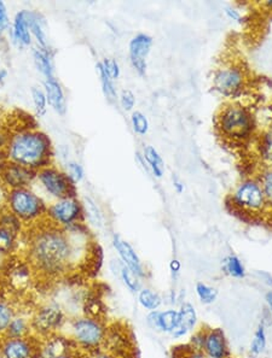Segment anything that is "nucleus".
Wrapping results in <instances>:
<instances>
[{"label": "nucleus", "instance_id": "7c9ffc66", "mask_svg": "<svg viewBox=\"0 0 272 358\" xmlns=\"http://www.w3.org/2000/svg\"><path fill=\"white\" fill-rule=\"evenodd\" d=\"M16 313L18 311L13 306V303L9 299L0 296V338L4 336L5 331Z\"/></svg>", "mask_w": 272, "mask_h": 358}, {"label": "nucleus", "instance_id": "c756f323", "mask_svg": "<svg viewBox=\"0 0 272 358\" xmlns=\"http://www.w3.org/2000/svg\"><path fill=\"white\" fill-rule=\"evenodd\" d=\"M96 69L97 73H98V76H100V80H101L103 94L106 96L107 101H109V103H114V101H116V98H118L114 81L110 79L109 75L107 74L106 70L103 69L101 62L97 64Z\"/></svg>", "mask_w": 272, "mask_h": 358}, {"label": "nucleus", "instance_id": "cd10ccee", "mask_svg": "<svg viewBox=\"0 0 272 358\" xmlns=\"http://www.w3.org/2000/svg\"><path fill=\"white\" fill-rule=\"evenodd\" d=\"M266 348H268L266 324L261 321L255 328L254 334L250 341V355L252 357H259L266 351Z\"/></svg>", "mask_w": 272, "mask_h": 358}, {"label": "nucleus", "instance_id": "de8ad7c7", "mask_svg": "<svg viewBox=\"0 0 272 358\" xmlns=\"http://www.w3.org/2000/svg\"><path fill=\"white\" fill-rule=\"evenodd\" d=\"M225 13H226V16H228L229 18H231L233 21L241 22V15H240V13H238V11H236V10L233 9V8H226V9H225Z\"/></svg>", "mask_w": 272, "mask_h": 358}, {"label": "nucleus", "instance_id": "423d86ee", "mask_svg": "<svg viewBox=\"0 0 272 358\" xmlns=\"http://www.w3.org/2000/svg\"><path fill=\"white\" fill-rule=\"evenodd\" d=\"M67 315L57 303H46L39 306L31 316L33 336L39 339L57 334L66 326Z\"/></svg>", "mask_w": 272, "mask_h": 358}, {"label": "nucleus", "instance_id": "dca6fc26", "mask_svg": "<svg viewBox=\"0 0 272 358\" xmlns=\"http://www.w3.org/2000/svg\"><path fill=\"white\" fill-rule=\"evenodd\" d=\"M113 246H114L118 259L123 262V266H128L130 271H133L140 279L147 278V269L141 261V258L133 249L128 241H125L123 236L114 234L113 236Z\"/></svg>", "mask_w": 272, "mask_h": 358}, {"label": "nucleus", "instance_id": "f257e3e1", "mask_svg": "<svg viewBox=\"0 0 272 358\" xmlns=\"http://www.w3.org/2000/svg\"><path fill=\"white\" fill-rule=\"evenodd\" d=\"M32 231L27 243V262L43 279L64 278L88 256V231L83 223L63 229L46 221Z\"/></svg>", "mask_w": 272, "mask_h": 358}, {"label": "nucleus", "instance_id": "9d476101", "mask_svg": "<svg viewBox=\"0 0 272 358\" xmlns=\"http://www.w3.org/2000/svg\"><path fill=\"white\" fill-rule=\"evenodd\" d=\"M231 206L236 209L237 213L245 214L248 217H252V215L260 214L266 206L265 196L260 185L252 180L240 185L233 194Z\"/></svg>", "mask_w": 272, "mask_h": 358}, {"label": "nucleus", "instance_id": "f704fd0d", "mask_svg": "<svg viewBox=\"0 0 272 358\" xmlns=\"http://www.w3.org/2000/svg\"><path fill=\"white\" fill-rule=\"evenodd\" d=\"M144 159L149 164L150 169L153 171L156 178H161L163 175V161L158 151L153 146H147L144 149Z\"/></svg>", "mask_w": 272, "mask_h": 358}, {"label": "nucleus", "instance_id": "a18cd8bd", "mask_svg": "<svg viewBox=\"0 0 272 358\" xmlns=\"http://www.w3.org/2000/svg\"><path fill=\"white\" fill-rule=\"evenodd\" d=\"M180 271H182V263H180L177 258L171 259V262H170V271H171L173 280L178 278V275L180 274Z\"/></svg>", "mask_w": 272, "mask_h": 358}, {"label": "nucleus", "instance_id": "2eb2a0df", "mask_svg": "<svg viewBox=\"0 0 272 358\" xmlns=\"http://www.w3.org/2000/svg\"><path fill=\"white\" fill-rule=\"evenodd\" d=\"M202 352L207 358H228L231 356L229 341L222 328L203 327Z\"/></svg>", "mask_w": 272, "mask_h": 358}, {"label": "nucleus", "instance_id": "4d7b16f0", "mask_svg": "<svg viewBox=\"0 0 272 358\" xmlns=\"http://www.w3.org/2000/svg\"><path fill=\"white\" fill-rule=\"evenodd\" d=\"M0 68H1V61H0Z\"/></svg>", "mask_w": 272, "mask_h": 358}, {"label": "nucleus", "instance_id": "bb28decb", "mask_svg": "<svg viewBox=\"0 0 272 358\" xmlns=\"http://www.w3.org/2000/svg\"><path fill=\"white\" fill-rule=\"evenodd\" d=\"M137 299L138 304L148 313L158 310L163 304V296L150 287H142L140 292L137 293Z\"/></svg>", "mask_w": 272, "mask_h": 358}, {"label": "nucleus", "instance_id": "20e7f679", "mask_svg": "<svg viewBox=\"0 0 272 358\" xmlns=\"http://www.w3.org/2000/svg\"><path fill=\"white\" fill-rule=\"evenodd\" d=\"M23 226H36L46 221L48 204L31 187L11 189L5 194V206Z\"/></svg>", "mask_w": 272, "mask_h": 358}, {"label": "nucleus", "instance_id": "09e8293b", "mask_svg": "<svg viewBox=\"0 0 272 358\" xmlns=\"http://www.w3.org/2000/svg\"><path fill=\"white\" fill-rule=\"evenodd\" d=\"M264 301L266 304V310H268V315L272 319V289H268V292L265 293Z\"/></svg>", "mask_w": 272, "mask_h": 358}, {"label": "nucleus", "instance_id": "6e6d98bb", "mask_svg": "<svg viewBox=\"0 0 272 358\" xmlns=\"http://www.w3.org/2000/svg\"><path fill=\"white\" fill-rule=\"evenodd\" d=\"M0 358H5L4 356H1V355H0Z\"/></svg>", "mask_w": 272, "mask_h": 358}, {"label": "nucleus", "instance_id": "5fc2aeb1", "mask_svg": "<svg viewBox=\"0 0 272 358\" xmlns=\"http://www.w3.org/2000/svg\"><path fill=\"white\" fill-rule=\"evenodd\" d=\"M228 358H240V357H236V356H233V355H231V356H229Z\"/></svg>", "mask_w": 272, "mask_h": 358}, {"label": "nucleus", "instance_id": "58836bf2", "mask_svg": "<svg viewBox=\"0 0 272 358\" xmlns=\"http://www.w3.org/2000/svg\"><path fill=\"white\" fill-rule=\"evenodd\" d=\"M66 168V174L68 175V178L72 180L73 184L76 185L80 181H83L85 171H83V166L80 163L71 161V162L67 163Z\"/></svg>", "mask_w": 272, "mask_h": 358}, {"label": "nucleus", "instance_id": "c85d7f7f", "mask_svg": "<svg viewBox=\"0 0 272 358\" xmlns=\"http://www.w3.org/2000/svg\"><path fill=\"white\" fill-rule=\"evenodd\" d=\"M222 268L226 275L233 279H245L247 275L246 266L241 261V258L237 257L235 255H229L223 259Z\"/></svg>", "mask_w": 272, "mask_h": 358}, {"label": "nucleus", "instance_id": "c9c22d12", "mask_svg": "<svg viewBox=\"0 0 272 358\" xmlns=\"http://www.w3.org/2000/svg\"><path fill=\"white\" fill-rule=\"evenodd\" d=\"M260 157L264 162L271 164L272 163V127L264 133L260 138L259 143Z\"/></svg>", "mask_w": 272, "mask_h": 358}, {"label": "nucleus", "instance_id": "37998d69", "mask_svg": "<svg viewBox=\"0 0 272 358\" xmlns=\"http://www.w3.org/2000/svg\"><path fill=\"white\" fill-rule=\"evenodd\" d=\"M120 104L125 111H131L136 104V96L130 90H123L120 94Z\"/></svg>", "mask_w": 272, "mask_h": 358}, {"label": "nucleus", "instance_id": "4c0bfd02", "mask_svg": "<svg viewBox=\"0 0 272 358\" xmlns=\"http://www.w3.org/2000/svg\"><path fill=\"white\" fill-rule=\"evenodd\" d=\"M132 127L133 131L138 136H145L149 131V122L145 115L142 114L141 111H135L131 116Z\"/></svg>", "mask_w": 272, "mask_h": 358}, {"label": "nucleus", "instance_id": "e433bc0d", "mask_svg": "<svg viewBox=\"0 0 272 358\" xmlns=\"http://www.w3.org/2000/svg\"><path fill=\"white\" fill-rule=\"evenodd\" d=\"M172 358H207L200 350H195L188 344L176 346L172 350Z\"/></svg>", "mask_w": 272, "mask_h": 358}, {"label": "nucleus", "instance_id": "13d9d810", "mask_svg": "<svg viewBox=\"0 0 272 358\" xmlns=\"http://www.w3.org/2000/svg\"><path fill=\"white\" fill-rule=\"evenodd\" d=\"M0 339H1V338H0Z\"/></svg>", "mask_w": 272, "mask_h": 358}, {"label": "nucleus", "instance_id": "864d4df0", "mask_svg": "<svg viewBox=\"0 0 272 358\" xmlns=\"http://www.w3.org/2000/svg\"><path fill=\"white\" fill-rule=\"evenodd\" d=\"M266 5L270 6V8H272V0H268V3H266Z\"/></svg>", "mask_w": 272, "mask_h": 358}, {"label": "nucleus", "instance_id": "9b49d317", "mask_svg": "<svg viewBox=\"0 0 272 358\" xmlns=\"http://www.w3.org/2000/svg\"><path fill=\"white\" fill-rule=\"evenodd\" d=\"M23 229L20 220L4 208L0 211V256L9 257L18 250V238Z\"/></svg>", "mask_w": 272, "mask_h": 358}, {"label": "nucleus", "instance_id": "ea45409f", "mask_svg": "<svg viewBox=\"0 0 272 358\" xmlns=\"http://www.w3.org/2000/svg\"><path fill=\"white\" fill-rule=\"evenodd\" d=\"M101 64L103 66V69L106 70L107 74L109 75L110 79L113 80V81L120 78L121 69H120V66H118L116 59H114V58H104L101 62Z\"/></svg>", "mask_w": 272, "mask_h": 358}, {"label": "nucleus", "instance_id": "a19ab883", "mask_svg": "<svg viewBox=\"0 0 272 358\" xmlns=\"http://www.w3.org/2000/svg\"><path fill=\"white\" fill-rule=\"evenodd\" d=\"M261 189H263L265 201L268 204H272V169L265 171L261 178Z\"/></svg>", "mask_w": 272, "mask_h": 358}, {"label": "nucleus", "instance_id": "39448f33", "mask_svg": "<svg viewBox=\"0 0 272 358\" xmlns=\"http://www.w3.org/2000/svg\"><path fill=\"white\" fill-rule=\"evenodd\" d=\"M218 127L225 136L233 140H243L252 134L254 118L245 106L231 104L222 111L218 117Z\"/></svg>", "mask_w": 272, "mask_h": 358}, {"label": "nucleus", "instance_id": "49530a36", "mask_svg": "<svg viewBox=\"0 0 272 358\" xmlns=\"http://www.w3.org/2000/svg\"><path fill=\"white\" fill-rule=\"evenodd\" d=\"M86 358H118L115 355L110 354L106 350L100 349L97 351H93L91 354H88Z\"/></svg>", "mask_w": 272, "mask_h": 358}, {"label": "nucleus", "instance_id": "79ce46f5", "mask_svg": "<svg viewBox=\"0 0 272 358\" xmlns=\"http://www.w3.org/2000/svg\"><path fill=\"white\" fill-rule=\"evenodd\" d=\"M10 27H11V21H10L8 8L4 1L0 0V36L6 34L9 31Z\"/></svg>", "mask_w": 272, "mask_h": 358}, {"label": "nucleus", "instance_id": "8fccbe9b", "mask_svg": "<svg viewBox=\"0 0 272 358\" xmlns=\"http://www.w3.org/2000/svg\"><path fill=\"white\" fill-rule=\"evenodd\" d=\"M56 358H86V355L83 354V352H80L78 350H74V351H71V352H67V354L61 355V356H58Z\"/></svg>", "mask_w": 272, "mask_h": 358}, {"label": "nucleus", "instance_id": "4be33fe9", "mask_svg": "<svg viewBox=\"0 0 272 358\" xmlns=\"http://www.w3.org/2000/svg\"><path fill=\"white\" fill-rule=\"evenodd\" d=\"M43 90H44L48 104L51 106V109L61 116L66 114V94H64L61 83L56 79V76L51 79H45L43 83Z\"/></svg>", "mask_w": 272, "mask_h": 358}, {"label": "nucleus", "instance_id": "1a4fd4ad", "mask_svg": "<svg viewBox=\"0 0 272 358\" xmlns=\"http://www.w3.org/2000/svg\"><path fill=\"white\" fill-rule=\"evenodd\" d=\"M36 181L48 196L56 201L66 196H76L75 184L72 182L66 171L53 164L36 171Z\"/></svg>", "mask_w": 272, "mask_h": 358}, {"label": "nucleus", "instance_id": "aec40b11", "mask_svg": "<svg viewBox=\"0 0 272 358\" xmlns=\"http://www.w3.org/2000/svg\"><path fill=\"white\" fill-rule=\"evenodd\" d=\"M74 350L76 349L71 339L64 333H57L45 339H40L39 358H56Z\"/></svg>", "mask_w": 272, "mask_h": 358}, {"label": "nucleus", "instance_id": "a878e982", "mask_svg": "<svg viewBox=\"0 0 272 358\" xmlns=\"http://www.w3.org/2000/svg\"><path fill=\"white\" fill-rule=\"evenodd\" d=\"M29 28L33 40H36V46L43 48H50L48 34H46V20L39 11L29 10Z\"/></svg>", "mask_w": 272, "mask_h": 358}, {"label": "nucleus", "instance_id": "412c9836", "mask_svg": "<svg viewBox=\"0 0 272 358\" xmlns=\"http://www.w3.org/2000/svg\"><path fill=\"white\" fill-rule=\"evenodd\" d=\"M180 324L171 336L173 339H183L198 329V315L195 306L190 301H182L179 309Z\"/></svg>", "mask_w": 272, "mask_h": 358}, {"label": "nucleus", "instance_id": "3c124183", "mask_svg": "<svg viewBox=\"0 0 272 358\" xmlns=\"http://www.w3.org/2000/svg\"><path fill=\"white\" fill-rule=\"evenodd\" d=\"M6 78H8V70L5 68H0V86L5 83Z\"/></svg>", "mask_w": 272, "mask_h": 358}, {"label": "nucleus", "instance_id": "2f4dec72", "mask_svg": "<svg viewBox=\"0 0 272 358\" xmlns=\"http://www.w3.org/2000/svg\"><path fill=\"white\" fill-rule=\"evenodd\" d=\"M195 293L198 301H201L203 306H211L215 303L219 296L218 289L206 282H198L195 285Z\"/></svg>", "mask_w": 272, "mask_h": 358}, {"label": "nucleus", "instance_id": "f3484780", "mask_svg": "<svg viewBox=\"0 0 272 358\" xmlns=\"http://www.w3.org/2000/svg\"><path fill=\"white\" fill-rule=\"evenodd\" d=\"M145 322L150 329L155 332L170 334L179 327V311L176 308H170L166 310L149 311L145 317Z\"/></svg>", "mask_w": 272, "mask_h": 358}, {"label": "nucleus", "instance_id": "6e6552de", "mask_svg": "<svg viewBox=\"0 0 272 358\" xmlns=\"http://www.w3.org/2000/svg\"><path fill=\"white\" fill-rule=\"evenodd\" d=\"M46 221L56 227H73L79 223H83V203L76 196H66L48 204Z\"/></svg>", "mask_w": 272, "mask_h": 358}, {"label": "nucleus", "instance_id": "6ab92c4d", "mask_svg": "<svg viewBox=\"0 0 272 358\" xmlns=\"http://www.w3.org/2000/svg\"><path fill=\"white\" fill-rule=\"evenodd\" d=\"M10 40L18 48H29L33 44L29 28V10H20L13 16L9 31Z\"/></svg>", "mask_w": 272, "mask_h": 358}, {"label": "nucleus", "instance_id": "7ed1b4c3", "mask_svg": "<svg viewBox=\"0 0 272 358\" xmlns=\"http://www.w3.org/2000/svg\"><path fill=\"white\" fill-rule=\"evenodd\" d=\"M107 326L106 320L83 314L68 319L62 333L71 339L75 349L88 356L103 348Z\"/></svg>", "mask_w": 272, "mask_h": 358}, {"label": "nucleus", "instance_id": "393cba45", "mask_svg": "<svg viewBox=\"0 0 272 358\" xmlns=\"http://www.w3.org/2000/svg\"><path fill=\"white\" fill-rule=\"evenodd\" d=\"M33 336L32 331L31 317H28L26 315L18 314L13 316L11 322L5 331L3 338H10V339H21V338H27V336Z\"/></svg>", "mask_w": 272, "mask_h": 358}, {"label": "nucleus", "instance_id": "603ef678", "mask_svg": "<svg viewBox=\"0 0 272 358\" xmlns=\"http://www.w3.org/2000/svg\"><path fill=\"white\" fill-rule=\"evenodd\" d=\"M176 187L178 188V192H182V189H183V186H182V184L180 182H176Z\"/></svg>", "mask_w": 272, "mask_h": 358}, {"label": "nucleus", "instance_id": "72a5a7b5", "mask_svg": "<svg viewBox=\"0 0 272 358\" xmlns=\"http://www.w3.org/2000/svg\"><path fill=\"white\" fill-rule=\"evenodd\" d=\"M83 216L85 219L88 220V222L93 223L96 227L102 226V214L101 210L97 206L96 203L91 198H85L83 203Z\"/></svg>", "mask_w": 272, "mask_h": 358}, {"label": "nucleus", "instance_id": "a211bd4d", "mask_svg": "<svg viewBox=\"0 0 272 358\" xmlns=\"http://www.w3.org/2000/svg\"><path fill=\"white\" fill-rule=\"evenodd\" d=\"M153 46V38L147 34H138L132 38L128 45L130 61L137 73L144 75L147 71V57Z\"/></svg>", "mask_w": 272, "mask_h": 358}, {"label": "nucleus", "instance_id": "0eeeda50", "mask_svg": "<svg viewBox=\"0 0 272 358\" xmlns=\"http://www.w3.org/2000/svg\"><path fill=\"white\" fill-rule=\"evenodd\" d=\"M102 349L115 355L118 358L138 357L136 339L131 328L121 321L108 324Z\"/></svg>", "mask_w": 272, "mask_h": 358}, {"label": "nucleus", "instance_id": "c03bdc74", "mask_svg": "<svg viewBox=\"0 0 272 358\" xmlns=\"http://www.w3.org/2000/svg\"><path fill=\"white\" fill-rule=\"evenodd\" d=\"M255 275L258 278L261 284L268 286V289H272V275L268 271H258L255 273Z\"/></svg>", "mask_w": 272, "mask_h": 358}, {"label": "nucleus", "instance_id": "ddd939ff", "mask_svg": "<svg viewBox=\"0 0 272 358\" xmlns=\"http://www.w3.org/2000/svg\"><path fill=\"white\" fill-rule=\"evenodd\" d=\"M40 339L36 336L21 339H0V355L5 358H39Z\"/></svg>", "mask_w": 272, "mask_h": 358}, {"label": "nucleus", "instance_id": "f03ea898", "mask_svg": "<svg viewBox=\"0 0 272 358\" xmlns=\"http://www.w3.org/2000/svg\"><path fill=\"white\" fill-rule=\"evenodd\" d=\"M53 141L38 128H21L11 133L4 150V159L38 171L53 166Z\"/></svg>", "mask_w": 272, "mask_h": 358}, {"label": "nucleus", "instance_id": "f8f14e48", "mask_svg": "<svg viewBox=\"0 0 272 358\" xmlns=\"http://www.w3.org/2000/svg\"><path fill=\"white\" fill-rule=\"evenodd\" d=\"M36 171L4 159L0 162V185L8 191L31 187L36 181Z\"/></svg>", "mask_w": 272, "mask_h": 358}, {"label": "nucleus", "instance_id": "473e14b6", "mask_svg": "<svg viewBox=\"0 0 272 358\" xmlns=\"http://www.w3.org/2000/svg\"><path fill=\"white\" fill-rule=\"evenodd\" d=\"M32 101L33 106L36 110V114L38 117H43L48 113V99L45 94L44 90L40 86H33L31 88Z\"/></svg>", "mask_w": 272, "mask_h": 358}, {"label": "nucleus", "instance_id": "4468645a", "mask_svg": "<svg viewBox=\"0 0 272 358\" xmlns=\"http://www.w3.org/2000/svg\"><path fill=\"white\" fill-rule=\"evenodd\" d=\"M246 75L240 66H229L218 70L215 76V88L223 96H235L245 86Z\"/></svg>", "mask_w": 272, "mask_h": 358}, {"label": "nucleus", "instance_id": "b1692460", "mask_svg": "<svg viewBox=\"0 0 272 358\" xmlns=\"http://www.w3.org/2000/svg\"><path fill=\"white\" fill-rule=\"evenodd\" d=\"M110 269L113 271L115 276L123 281V284L126 286V289L131 293H138L140 289L143 287L142 279L130 271L128 266H125L120 259H113L110 263Z\"/></svg>", "mask_w": 272, "mask_h": 358}, {"label": "nucleus", "instance_id": "5701e85b", "mask_svg": "<svg viewBox=\"0 0 272 358\" xmlns=\"http://www.w3.org/2000/svg\"><path fill=\"white\" fill-rule=\"evenodd\" d=\"M32 57L34 62L38 73L44 76V79L55 78V66H53V52L51 48H43L34 46L32 48Z\"/></svg>", "mask_w": 272, "mask_h": 358}]
</instances>
